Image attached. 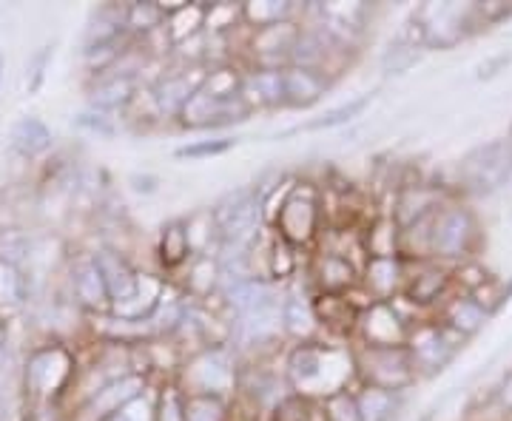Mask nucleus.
I'll return each instance as SVG.
<instances>
[{"mask_svg":"<svg viewBox=\"0 0 512 421\" xmlns=\"http://www.w3.org/2000/svg\"><path fill=\"white\" fill-rule=\"evenodd\" d=\"M356 387V385H353ZM353 387L348 390H339L328 399H322V419L325 421H362L359 416V407H356V396H353Z\"/></svg>","mask_w":512,"mask_h":421,"instance_id":"a19ab883","label":"nucleus"},{"mask_svg":"<svg viewBox=\"0 0 512 421\" xmlns=\"http://www.w3.org/2000/svg\"><path fill=\"white\" fill-rule=\"evenodd\" d=\"M512 183V137H495L470 148L458 160V185L464 194L490 197Z\"/></svg>","mask_w":512,"mask_h":421,"instance_id":"6e6552de","label":"nucleus"},{"mask_svg":"<svg viewBox=\"0 0 512 421\" xmlns=\"http://www.w3.org/2000/svg\"><path fill=\"white\" fill-rule=\"evenodd\" d=\"M157 262L163 268L165 276L183 274L185 265L194 259L191 251V239H188V228H185V217H174V220L163 222L160 234H157Z\"/></svg>","mask_w":512,"mask_h":421,"instance_id":"cd10ccee","label":"nucleus"},{"mask_svg":"<svg viewBox=\"0 0 512 421\" xmlns=\"http://www.w3.org/2000/svg\"><path fill=\"white\" fill-rule=\"evenodd\" d=\"M205 74H208V66L177 63V66H168L165 72L157 74L151 83H146V92L160 123H168V120L177 123V117L188 106V100L202 89Z\"/></svg>","mask_w":512,"mask_h":421,"instance_id":"f8f14e48","label":"nucleus"},{"mask_svg":"<svg viewBox=\"0 0 512 421\" xmlns=\"http://www.w3.org/2000/svg\"><path fill=\"white\" fill-rule=\"evenodd\" d=\"M239 94H242V100L248 103L251 111L285 109V77H282V69L242 66Z\"/></svg>","mask_w":512,"mask_h":421,"instance_id":"393cba45","label":"nucleus"},{"mask_svg":"<svg viewBox=\"0 0 512 421\" xmlns=\"http://www.w3.org/2000/svg\"><path fill=\"white\" fill-rule=\"evenodd\" d=\"M239 370L242 359L231 345H214L185 356L174 382L185 396H217V399H237Z\"/></svg>","mask_w":512,"mask_h":421,"instance_id":"20e7f679","label":"nucleus"},{"mask_svg":"<svg viewBox=\"0 0 512 421\" xmlns=\"http://www.w3.org/2000/svg\"><path fill=\"white\" fill-rule=\"evenodd\" d=\"M410 319L404 316L396 302H370L359 313L356 333L350 342L367 345V348H404L410 336Z\"/></svg>","mask_w":512,"mask_h":421,"instance_id":"2eb2a0df","label":"nucleus"},{"mask_svg":"<svg viewBox=\"0 0 512 421\" xmlns=\"http://www.w3.org/2000/svg\"><path fill=\"white\" fill-rule=\"evenodd\" d=\"M3 72H6V60L0 55V83H3Z\"/></svg>","mask_w":512,"mask_h":421,"instance_id":"09e8293b","label":"nucleus"},{"mask_svg":"<svg viewBox=\"0 0 512 421\" xmlns=\"http://www.w3.org/2000/svg\"><path fill=\"white\" fill-rule=\"evenodd\" d=\"M217 231H220V254L222 251H251L256 239L262 237L265 225V205L256 194L254 185H242L225 191L211 208ZM217 254V257H220Z\"/></svg>","mask_w":512,"mask_h":421,"instance_id":"423d86ee","label":"nucleus"},{"mask_svg":"<svg viewBox=\"0 0 512 421\" xmlns=\"http://www.w3.org/2000/svg\"><path fill=\"white\" fill-rule=\"evenodd\" d=\"M456 291V276L453 268L441 262H407V285H404L402 299L413 305L424 316H433L439 311L441 302Z\"/></svg>","mask_w":512,"mask_h":421,"instance_id":"4468645a","label":"nucleus"},{"mask_svg":"<svg viewBox=\"0 0 512 421\" xmlns=\"http://www.w3.org/2000/svg\"><path fill=\"white\" fill-rule=\"evenodd\" d=\"M29 276L23 274V268L15 262L0 259V316L20 311L29 302Z\"/></svg>","mask_w":512,"mask_h":421,"instance_id":"72a5a7b5","label":"nucleus"},{"mask_svg":"<svg viewBox=\"0 0 512 421\" xmlns=\"http://www.w3.org/2000/svg\"><path fill=\"white\" fill-rule=\"evenodd\" d=\"M6 348V322H3V316H0V353Z\"/></svg>","mask_w":512,"mask_h":421,"instance_id":"de8ad7c7","label":"nucleus"},{"mask_svg":"<svg viewBox=\"0 0 512 421\" xmlns=\"http://www.w3.org/2000/svg\"><path fill=\"white\" fill-rule=\"evenodd\" d=\"M160 185H163V180H160L157 174H151V171H134V174H128V188H131L134 194L151 197V194L160 191Z\"/></svg>","mask_w":512,"mask_h":421,"instance_id":"49530a36","label":"nucleus"},{"mask_svg":"<svg viewBox=\"0 0 512 421\" xmlns=\"http://www.w3.org/2000/svg\"><path fill=\"white\" fill-rule=\"evenodd\" d=\"M74 126H77L80 131H86V134L100 137V140H111V137H117V134H120V126H117L114 114H106V111H94V109L80 111V114L74 117Z\"/></svg>","mask_w":512,"mask_h":421,"instance_id":"79ce46f5","label":"nucleus"},{"mask_svg":"<svg viewBox=\"0 0 512 421\" xmlns=\"http://www.w3.org/2000/svg\"><path fill=\"white\" fill-rule=\"evenodd\" d=\"M92 257L97 271L103 276V282H106L111 308L126 305L128 299H134V293L140 288V274L143 271L117 248H97V251H92Z\"/></svg>","mask_w":512,"mask_h":421,"instance_id":"4be33fe9","label":"nucleus"},{"mask_svg":"<svg viewBox=\"0 0 512 421\" xmlns=\"http://www.w3.org/2000/svg\"><path fill=\"white\" fill-rule=\"evenodd\" d=\"M424 55V46L413 35H399L387 43V49L379 57V66L384 74H404L410 72Z\"/></svg>","mask_w":512,"mask_h":421,"instance_id":"e433bc0d","label":"nucleus"},{"mask_svg":"<svg viewBox=\"0 0 512 421\" xmlns=\"http://www.w3.org/2000/svg\"><path fill=\"white\" fill-rule=\"evenodd\" d=\"M154 387V379L148 373H126L120 379H114L109 385H103L97 393H92L86 402H83V413L92 421H106L111 416H117L131 399L143 396L146 390Z\"/></svg>","mask_w":512,"mask_h":421,"instance_id":"aec40b11","label":"nucleus"},{"mask_svg":"<svg viewBox=\"0 0 512 421\" xmlns=\"http://www.w3.org/2000/svg\"><path fill=\"white\" fill-rule=\"evenodd\" d=\"M154 421H185V393L174 379H160L157 382Z\"/></svg>","mask_w":512,"mask_h":421,"instance_id":"ea45409f","label":"nucleus"},{"mask_svg":"<svg viewBox=\"0 0 512 421\" xmlns=\"http://www.w3.org/2000/svg\"><path fill=\"white\" fill-rule=\"evenodd\" d=\"M493 407L504 416V421H512V367L493 387Z\"/></svg>","mask_w":512,"mask_h":421,"instance_id":"a18cd8bd","label":"nucleus"},{"mask_svg":"<svg viewBox=\"0 0 512 421\" xmlns=\"http://www.w3.org/2000/svg\"><path fill=\"white\" fill-rule=\"evenodd\" d=\"M433 319L441 322L447 330H453L458 339H473L478 336L481 330L490 325V319H493V313L487 311L481 302H478L473 293L467 291H453L444 302H441V308L433 313Z\"/></svg>","mask_w":512,"mask_h":421,"instance_id":"412c9836","label":"nucleus"},{"mask_svg":"<svg viewBox=\"0 0 512 421\" xmlns=\"http://www.w3.org/2000/svg\"><path fill=\"white\" fill-rule=\"evenodd\" d=\"M373 97L376 92H362L356 94V97H348L345 103H339V106H330L322 114H316V117H308L305 123H299V126H293L288 131H279L276 134V140H285V137H291V134H316V131H333V129H345L350 126L353 120H359L367 109H370V103H373Z\"/></svg>","mask_w":512,"mask_h":421,"instance_id":"bb28decb","label":"nucleus"},{"mask_svg":"<svg viewBox=\"0 0 512 421\" xmlns=\"http://www.w3.org/2000/svg\"><path fill=\"white\" fill-rule=\"evenodd\" d=\"M484 242V231L478 214L464 200H447L427 220V259L441 262L447 268H458L476 259Z\"/></svg>","mask_w":512,"mask_h":421,"instance_id":"7ed1b4c3","label":"nucleus"},{"mask_svg":"<svg viewBox=\"0 0 512 421\" xmlns=\"http://www.w3.org/2000/svg\"><path fill=\"white\" fill-rule=\"evenodd\" d=\"M165 26V12L160 0H137L126 3V29L128 35L137 40H146L148 35L160 32Z\"/></svg>","mask_w":512,"mask_h":421,"instance_id":"4c0bfd02","label":"nucleus"},{"mask_svg":"<svg viewBox=\"0 0 512 421\" xmlns=\"http://www.w3.org/2000/svg\"><path fill=\"white\" fill-rule=\"evenodd\" d=\"M362 291L373 302L399 299L407 285V259L402 257H367L362 265Z\"/></svg>","mask_w":512,"mask_h":421,"instance_id":"b1692460","label":"nucleus"},{"mask_svg":"<svg viewBox=\"0 0 512 421\" xmlns=\"http://www.w3.org/2000/svg\"><path fill=\"white\" fill-rule=\"evenodd\" d=\"M254 117V111L248 109V103L242 100V94H217L208 92L202 86L200 92L188 100V106L180 111L177 126L185 131H208V134H220L225 129L242 126Z\"/></svg>","mask_w":512,"mask_h":421,"instance_id":"9b49d317","label":"nucleus"},{"mask_svg":"<svg viewBox=\"0 0 512 421\" xmlns=\"http://www.w3.org/2000/svg\"><path fill=\"white\" fill-rule=\"evenodd\" d=\"M74 382H77V359L60 342L35 348L23 365V390L29 404H60Z\"/></svg>","mask_w":512,"mask_h":421,"instance_id":"0eeeda50","label":"nucleus"},{"mask_svg":"<svg viewBox=\"0 0 512 421\" xmlns=\"http://www.w3.org/2000/svg\"><path fill=\"white\" fill-rule=\"evenodd\" d=\"M9 146L23 160H35V157H43L49 148L55 146V134L40 117L23 114V117L15 120V126L9 131Z\"/></svg>","mask_w":512,"mask_h":421,"instance_id":"c85d7f7f","label":"nucleus"},{"mask_svg":"<svg viewBox=\"0 0 512 421\" xmlns=\"http://www.w3.org/2000/svg\"><path fill=\"white\" fill-rule=\"evenodd\" d=\"M413 29L410 35L419 40L427 49H456L458 43L470 40L484 29L481 15H478V3H453V0H444V3H421L419 9L413 12Z\"/></svg>","mask_w":512,"mask_h":421,"instance_id":"39448f33","label":"nucleus"},{"mask_svg":"<svg viewBox=\"0 0 512 421\" xmlns=\"http://www.w3.org/2000/svg\"><path fill=\"white\" fill-rule=\"evenodd\" d=\"M185 421H234V402L217 396H185Z\"/></svg>","mask_w":512,"mask_h":421,"instance_id":"58836bf2","label":"nucleus"},{"mask_svg":"<svg viewBox=\"0 0 512 421\" xmlns=\"http://www.w3.org/2000/svg\"><path fill=\"white\" fill-rule=\"evenodd\" d=\"M29 248H32V242H29V237L23 231H18V228H0V259L20 265L26 259V254H29Z\"/></svg>","mask_w":512,"mask_h":421,"instance_id":"37998d69","label":"nucleus"},{"mask_svg":"<svg viewBox=\"0 0 512 421\" xmlns=\"http://www.w3.org/2000/svg\"><path fill=\"white\" fill-rule=\"evenodd\" d=\"M285 77V109L308 111L319 106L333 89V80L328 74L313 72V69H299V66H288L282 69Z\"/></svg>","mask_w":512,"mask_h":421,"instance_id":"a878e982","label":"nucleus"},{"mask_svg":"<svg viewBox=\"0 0 512 421\" xmlns=\"http://www.w3.org/2000/svg\"><path fill=\"white\" fill-rule=\"evenodd\" d=\"M362 242H365L367 257H399L402 228L390 217V211L373 214L362 225Z\"/></svg>","mask_w":512,"mask_h":421,"instance_id":"7c9ffc66","label":"nucleus"},{"mask_svg":"<svg viewBox=\"0 0 512 421\" xmlns=\"http://www.w3.org/2000/svg\"><path fill=\"white\" fill-rule=\"evenodd\" d=\"M271 197L279 200V205L268 214L265 225L274 231L276 237L285 239L288 245H293V248H299V251H313L319 237H322L325 228H328L322 188L313 183H296V180H288V185L282 188V194H279V188H276ZM271 197H268V200H271Z\"/></svg>","mask_w":512,"mask_h":421,"instance_id":"f03ea898","label":"nucleus"},{"mask_svg":"<svg viewBox=\"0 0 512 421\" xmlns=\"http://www.w3.org/2000/svg\"><path fill=\"white\" fill-rule=\"evenodd\" d=\"M279 316H282L285 339H291V342L322 339V328H319V319H316V311H313V291L308 279H302V274L296 276L291 285H285Z\"/></svg>","mask_w":512,"mask_h":421,"instance_id":"a211bd4d","label":"nucleus"},{"mask_svg":"<svg viewBox=\"0 0 512 421\" xmlns=\"http://www.w3.org/2000/svg\"><path fill=\"white\" fill-rule=\"evenodd\" d=\"M305 279L313 293H350L362 282V268L342 254L313 248L308 265H305Z\"/></svg>","mask_w":512,"mask_h":421,"instance_id":"f3484780","label":"nucleus"},{"mask_svg":"<svg viewBox=\"0 0 512 421\" xmlns=\"http://www.w3.org/2000/svg\"><path fill=\"white\" fill-rule=\"evenodd\" d=\"M234 421H245V419H237V416H234Z\"/></svg>","mask_w":512,"mask_h":421,"instance_id":"8fccbe9b","label":"nucleus"},{"mask_svg":"<svg viewBox=\"0 0 512 421\" xmlns=\"http://www.w3.org/2000/svg\"><path fill=\"white\" fill-rule=\"evenodd\" d=\"M456 194L447 185L436 183V180H421V177H404L402 185L393 191V208L390 217L396 220L399 228H413L419 222L430 220L441 205L453 200Z\"/></svg>","mask_w":512,"mask_h":421,"instance_id":"ddd939ff","label":"nucleus"},{"mask_svg":"<svg viewBox=\"0 0 512 421\" xmlns=\"http://www.w3.org/2000/svg\"><path fill=\"white\" fill-rule=\"evenodd\" d=\"M146 89L143 77L134 72H120V69H111V72L92 77L89 83V109L106 111V114H123L131 109V103L137 100V94Z\"/></svg>","mask_w":512,"mask_h":421,"instance_id":"6ab92c4d","label":"nucleus"},{"mask_svg":"<svg viewBox=\"0 0 512 421\" xmlns=\"http://www.w3.org/2000/svg\"><path fill=\"white\" fill-rule=\"evenodd\" d=\"M288 20H302V6L293 0H251L242 3V23L248 32L288 23Z\"/></svg>","mask_w":512,"mask_h":421,"instance_id":"2f4dec72","label":"nucleus"},{"mask_svg":"<svg viewBox=\"0 0 512 421\" xmlns=\"http://www.w3.org/2000/svg\"><path fill=\"white\" fill-rule=\"evenodd\" d=\"M69 288H72V299L80 311L92 313V316H103V313L111 311L109 291H106V282L94 265L92 254H80L77 259H72Z\"/></svg>","mask_w":512,"mask_h":421,"instance_id":"5701e85b","label":"nucleus"},{"mask_svg":"<svg viewBox=\"0 0 512 421\" xmlns=\"http://www.w3.org/2000/svg\"><path fill=\"white\" fill-rule=\"evenodd\" d=\"M183 285L180 291L194 299V302H211L220 296L222 288V271H220V259L217 257H194L183 271Z\"/></svg>","mask_w":512,"mask_h":421,"instance_id":"c756f323","label":"nucleus"},{"mask_svg":"<svg viewBox=\"0 0 512 421\" xmlns=\"http://www.w3.org/2000/svg\"><path fill=\"white\" fill-rule=\"evenodd\" d=\"M282 373L291 393L308 402H322L333 393L356 385L350 345H333L325 339L293 342L291 348L285 350Z\"/></svg>","mask_w":512,"mask_h":421,"instance_id":"f257e3e1","label":"nucleus"},{"mask_svg":"<svg viewBox=\"0 0 512 421\" xmlns=\"http://www.w3.org/2000/svg\"><path fill=\"white\" fill-rule=\"evenodd\" d=\"M299 29H302V20H288V23H276V26H265V29L248 32L245 43H242L245 66L288 69Z\"/></svg>","mask_w":512,"mask_h":421,"instance_id":"dca6fc26","label":"nucleus"},{"mask_svg":"<svg viewBox=\"0 0 512 421\" xmlns=\"http://www.w3.org/2000/svg\"><path fill=\"white\" fill-rule=\"evenodd\" d=\"M188 239H191V251L194 257H217L220 254V231L211 208H202L185 217Z\"/></svg>","mask_w":512,"mask_h":421,"instance_id":"f704fd0d","label":"nucleus"},{"mask_svg":"<svg viewBox=\"0 0 512 421\" xmlns=\"http://www.w3.org/2000/svg\"><path fill=\"white\" fill-rule=\"evenodd\" d=\"M237 146V134H205V137L188 140L183 146L174 148V157H177V160H191V163H202V160L225 157L228 151H234Z\"/></svg>","mask_w":512,"mask_h":421,"instance_id":"c9c22d12","label":"nucleus"},{"mask_svg":"<svg viewBox=\"0 0 512 421\" xmlns=\"http://www.w3.org/2000/svg\"><path fill=\"white\" fill-rule=\"evenodd\" d=\"M353 396H356V407H359L362 421H393L404 404V396H399V393L367 385L353 387Z\"/></svg>","mask_w":512,"mask_h":421,"instance_id":"473e14b6","label":"nucleus"},{"mask_svg":"<svg viewBox=\"0 0 512 421\" xmlns=\"http://www.w3.org/2000/svg\"><path fill=\"white\" fill-rule=\"evenodd\" d=\"M350 353H353L356 385L379 387V390H390V393L404 396L419 382L407 348H367V345L353 342Z\"/></svg>","mask_w":512,"mask_h":421,"instance_id":"1a4fd4ad","label":"nucleus"},{"mask_svg":"<svg viewBox=\"0 0 512 421\" xmlns=\"http://www.w3.org/2000/svg\"><path fill=\"white\" fill-rule=\"evenodd\" d=\"M404 348L410 353V362L416 367L419 382H424V379H436L439 373H444L456 362V356L464 348V339H458L453 330H447L430 316L410 328Z\"/></svg>","mask_w":512,"mask_h":421,"instance_id":"9d476101","label":"nucleus"},{"mask_svg":"<svg viewBox=\"0 0 512 421\" xmlns=\"http://www.w3.org/2000/svg\"><path fill=\"white\" fill-rule=\"evenodd\" d=\"M52 55H55L52 46H40L35 55L29 57V63H26V89H29V94L40 92L46 72H49V63H52Z\"/></svg>","mask_w":512,"mask_h":421,"instance_id":"c03bdc74","label":"nucleus"}]
</instances>
